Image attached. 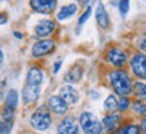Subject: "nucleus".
Masks as SVG:
<instances>
[{
  "label": "nucleus",
  "mask_w": 146,
  "mask_h": 134,
  "mask_svg": "<svg viewBox=\"0 0 146 134\" xmlns=\"http://www.w3.org/2000/svg\"><path fill=\"white\" fill-rule=\"evenodd\" d=\"M108 80L112 89L115 93H118L120 96H129L133 91H134V85L131 81L130 76L127 75L126 71L122 69H115L112 72H110Z\"/></svg>",
  "instance_id": "f257e3e1"
},
{
  "label": "nucleus",
  "mask_w": 146,
  "mask_h": 134,
  "mask_svg": "<svg viewBox=\"0 0 146 134\" xmlns=\"http://www.w3.org/2000/svg\"><path fill=\"white\" fill-rule=\"evenodd\" d=\"M50 108L46 106H42L39 107L36 111H34L30 118V125H31L33 129L38 130V131H45L52 126V115H50Z\"/></svg>",
  "instance_id": "f03ea898"
},
{
  "label": "nucleus",
  "mask_w": 146,
  "mask_h": 134,
  "mask_svg": "<svg viewBox=\"0 0 146 134\" xmlns=\"http://www.w3.org/2000/svg\"><path fill=\"white\" fill-rule=\"evenodd\" d=\"M80 126L85 134H102L103 133V125L92 113L85 111L80 115Z\"/></svg>",
  "instance_id": "7ed1b4c3"
},
{
  "label": "nucleus",
  "mask_w": 146,
  "mask_h": 134,
  "mask_svg": "<svg viewBox=\"0 0 146 134\" xmlns=\"http://www.w3.org/2000/svg\"><path fill=\"white\" fill-rule=\"evenodd\" d=\"M106 60L115 68H123L127 62V53L120 47H110L106 53Z\"/></svg>",
  "instance_id": "20e7f679"
},
{
  "label": "nucleus",
  "mask_w": 146,
  "mask_h": 134,
  "mask_svg": "<svg viewBox=\"0 0 146 134\" xmlns=\"http://www.w3.org/2000/svg\"><path fill=\"white\" fill-rule=\"evenodd\" d=\"M54 49H56L54 39H39L31 46V54L33 57L39 58V57L47 56V54L53 53Z\"/></svg>",
  "instance_id": "39448f33"
},
{
  "label": "nucleus",
  "mask_w": 146,
  "mask_h": 134,
  "mask_svg": "<svg viewBox=\"0 0 146 134\" xmlns=\"http://www.w3.org/2000/svg\"><path fill=\"white\" fill-rule=\"evenodd\" d=\"M130 67L133 73L137 77L146 80V54L145 53H135L130 58Z\"/></svg>",
  "instance_id": "423d86ee"
},
{
  "label": "nucleus",
  "mask_w": 146,
  "mask_h": 134,
  "mask_svg": "<svg viewBox=\"0 0 146 134\" xmlns=\"http://www.w3.org/2000/svg\"><path fill=\"white\" fill-rule=\"evenodd\" d=\"M30 8L34 12L38 14H43V15H49L57 7V0H30L29 1Z\"/></svg>",
  "instance_id": "0eeeda50"
},
{
  "label": "nucleus",
  "mask_w": 146,
  "mask_h": 134,
  "mask_svg": "<svg viewBox=\"0 0 146 134\" xmlns=\"http://www.w3.org/2000/svg\"><path fill=\"white\" fill-rule=\"evenodd\" d=\"M39 93H41V85H30L26 84L23 89H22V99H23V103L26 106L35 103L38 98H39Z\"/></svg>",
  "instance_id": "6e6552de"
},
{
  "label": "nucleus",
  "mask_w": 146,
  "mask_h": 134,
  "mask_svg": "<svg viewBox=\"0 0 146 134\" xmlns=\"http://www.w3.org/2000/svg\"><path fill=\"white\" fill-rule=\"evenodd\" d=\"M57 29V25L56 22L52 21V19H43V21H39L38 23L35 25L34 30H35V34L36 37H49L50 34H53L54 31Z\"/></svg>",
  "instance_id": "1a4fd4ad"
},
{
  "label": "nucleus",
  "mask_w": 146,
  "mask_h": 134,
  "mask_svg": "<svg viewBox=\"0 0 146 134\" xmlns=\"http://www.w3.org/2000/svg\"><path fill=\"white\" fill-rule=\"evenodd\" d=\"M68 106L69 104L60 95H53L47 99V107L57 115H64L68 111Z\"/></svg>",
  "instance_id": "9d476101"
},
{
  "label": "nucleus",
  "mask_w": 146,
  "mask_h": 134,
  "mask_svg": "<svg viewBox=\"0 0 146 134\" xmlns=\"http://www.w3.org/2000/svg\"><path fill=\"white\" fill-rule=\"evenodd\" d=\"M14 119H15V111L10 110V108H4V113L1 117V126H0V131L1 134H10L14 126Z\"/></svg>",
  "instance_id": "9b49d317"
},
{
  "label": "nucleus",
  "mask_w": 146,
  "mask_h": 134,
  "mask_svg": "<svg viewBox=\"0 0 146 134\" xmlns=\"http://www.w3.org/2000/svg\"><path fill=\"white\" fill-rule=\"evenodd\" d=\"M60 96L68 104H76L78 102V99H80L78 91L72 85H64L60 89Z\"/></svg>",
  "instance_id": "f8f14e48"
},
{
  "label": "nucleus",
  "mask_w": 146,
  "mask_h": 134,
  "mask_svg": "<svg viewBox=\"0 0 146 134\" xmlns=\"http://www.w3.org/2000/svg\"><path fill=\"white\" fill-rule=\"evenodd\" d=\"M120 121H122V118H120L119 114H112V113L108 114L102 121L103 129L107 130V131H115V130L119 129Z\"/></svg>",
  "instance_id": "ddd939ff"
},
{
  "label": "nucleus",
  "mask_w": 146,
  "mask_h": 134,
  "mask_svg": "<svg viewBox=\"0 0 146 134\" xmlns=\"http://www.w3.org/2000/svg\"><path fill=\"white\" fill-rule=\"evenodd\" d=\"M95 18H96V23L100 29H107L110 26V16L107 10L104 8V5L99 3L96 10H95Z\"/></svg>",
  "instance_id": "4468645a"
},
{
  "label": "nucleus",
  "mask_w": 146,
  "mask_h": 134,
  "mask_svg": "<svg viewBox=\"0 0 146 134\" xmlns=\"http://www.w3.org/2000/svg\"><path fill=\"white\" fill-rule=\"evenodd\" d=\"M58 134H77L78 127L73 118H65L58 123Z\"/></svg>",
  "instance_id": "2eb2a0df"
},
{
  "label": "nucleus",
  "mask_w": 146,
  "mask_h": 134,
  "mask_svg": "<svg viewBox=\"0 0 146 134\" xmlns=\"http://www.w3.org/2000/svg\"><path fill=\"white\" fill-rule=\"evenodd\" d=\"M26 80L27 84L30 85H41L42 80H43V71L38 67H31L27 71Z\"/></svg>",
  "instance_id": "dca6fc26"
},
{
  "label": "nucleus",
  "mask_w": 146,
  "mask_h": 134,
  "mask_svg": "<svg viewBox=\"0 0 146 134\" xmlns=\"http://www.w3.org/2000/svg\"><path fill=\"white\" fill-rule=\"evenodd\" d=\"M77 11H78V7H77V4H74V3L62 5V7L60 8V11L57 12V21H60V22L66 21L69 18H72L73 15H76Z\"/></svg>",
  "instance_id": "f3484780"
},
{
  "label": "nucleus",
  "mask_w": 146,
  "mask_h": 134,
  "mask_svg": "<svg viewBox=\"0 0 146 134\" xmlns=\"http://www.w3.org/2000/svg\"><path fill=\"white\" fill-rule=\"evenodd\" d=\"M83 75H84L83 67L78 65V64H74V65L68 71L66 76H65V80L68 83H78L81 79H83Z\"/></svg>",
  "instance_id": "a211bd4d"
},
{
  "label": "nucleus",
  "mask_w": 146,
  "mask_h": 134,
  "mask_svg": "<svg viewBox=\"0 0 146 134\" xmlns=\"http://www.w3.org/2000/svg\"><path fill=\"white\" fill-rule=\"evenodd\" d=\"M18 103H19V95L16 89H10L7 96H5V107L4 108H10L15 111L18 108Z\"/></svg>",
  "instance_id": "6ab92c4d"
},
{
  "label": "nucleus",
  "mask_w": 146,
  "mask_h": 134,
  "mask_svg": "<svg viewBox=\"0 0 146 134\" xmlns=\"http://www.w3.org/2000/svg\"><path fill=\"white\" fill-rule=\"evenodd\" d=\"M118 106H119V100L116 99V96L115 95H108L107 99L104 100L103 108L107 113H114L115 110H118Z\"/></svg>",
  "instance_id": "aec40b11"
},
{
  "label": "nucleus",
  "mask_w": 146,
  "mask_h": 134,
  "mask_svg": "<svg viewBox=\"0 0 146 134\" xmlns=\"http://www.w3.org/2000/svg\"><path fill=\"white\" fill-rule=\"evenodd\" d=\"M114 134H139V127L137 125L129 123V125H126V126L119 127Z\"/></svg>",
  "instance_id": "412c9836"
},
{
  "label": "nucleus",
  "mask_w": 146,
  "mask_h": 134,
  "mask_svg": "<svg viewBox=\"0 0 146 134\" xmlns=\"http://www.w3.org/2000/svg\"><path fill=\"white\" fill-rule=\"evenodd\" d=\"M133 110H134V113L138 114V115L146 117V104L145 103H142V102H138V100H135V102L133 103Z\"/></svg>",
  "instance_id": "4be33fe9"
},
{
  "label": "nucleus",
  "mask_w": 146,
  "mask_h": 134,
  "mask_svg": "<svg viewBox=\"0 0 146 134\" xmlns=\"http://www.w3.org/2000/svg\"><path fill=\"white\" fill-rule=\"evenodd\" d=\"M91 14H92V7L91 5H87V8H85V11H84L83 14L80 15V18H78V21H77V25L78 27L80 26H83L85 22L89 19V16H91Z\"/></svg>",
  "instance_id": "5701e85b"
},
{
  "label": "nucleus",
  "mask_w": 146,
  "mask_h": 134,
  "mask_svg": "<svg viewBox=\"0 0 146 134\" xmlns=\"http://www.w3.org/2000/svg\"><path fill=\"white\" fill-rule=\"evenodd\" d=\"M134 92L141 98H146V83H135L134 84Z\"/></svg>",
  "instance_id": "b1692460"
},
{
  "label": "nucleus",
  "mask_w": 146,
  "mask_h": 134,
  "mask_svg": "<svg viewBox=\"0 0 146 134\" xmlns=\"http://www.w3.org/2000/svg\"><path fill=\"white\" fill-rule=\"evenodd\" d=\"M118 7H119L120 15L125 18V16L127 15V12H129V7H130V0H119V4H118Z\"/></svg>",
  "instance_id": "393cba45"
},
{
  "label": "nucleus",
  "mask_w": 146,
  "mask_h": 134,
  "mask_svg": "<svg viewBox=\"0 0 146 134\" xmlns=\"http://www.w3.org/2000/svg\"><path fill=\"white\" fill-rule=\"evenodd\" d=\"M130 99L127 98V96H122V98L119 99V106H118V110L119 111H126V110H129L130 108Z\"/></svg>",
  "instance_id": "a878e982"
},
{
  "label": "nucleus",
  "mask_w": 146,
  "mask_h": 134,
  "mask_svg": "<svg viewBox=\"0 0 146 134\" xmlns=\"http://www.w3.org/2000/svg\"><path fill=\"white\" fill-rule=\"evenodd\" d=\"M138 47H139L142 52L146 54V38H142V39H139V42H138Z\"/></svg>",
  "instance_id": "bb28decb"
},
{
  "label": "nucleus",
  "mask_w": 146,
  "mask_h": 134,
  "mask_svg": "<svg viewBox=\"0 0 146 134\" xmlns=\"http://www.w3.org/2000/svg\"><path fill=\"white\" fill-rule=\"evenodd\" d=\"M61 65H62V61H57V62H56V64H54V68H53V72L57 73L58 69L61 68Z\"/></svg>",
  "instance_id": "cd10ccee"
},
{
  "label": "nucleus",
  "mask_w": 146,
  "mask_h": 134,
  "mask_svg": "<svg viewBox=\"0 0 146 134\" xmlns=\"http://www.w3.org/2000/svg\"><path fill=\"white\" fill-rule=\"evenodd\" d=\"M141 129H142V131H143V134H146V118L141 122Z\"/></svg>",
  "instance_id": "c85d7f7f"
},
{
  "label": "nucleus",
  "mask_w": 146,
  "mask_h": 134,
  "mask_svg": "<svg viewBox=\"0 0 146 134\" xmlns=\"http://www.w3.org/2000/svg\"><path fill=\"white\" fill-rule=\"evenodd\" d=\"M14 37H15V38L22 39V38H23V34H22V33H19V31H14Z\"/></svg>",
  "instance_id": "c756f323"
},
{
  "label": "nucleus",
  "mask_w": 146,
  "mask_h": 134,
  "mask_svg": "<svg viewBox=\"0 0 146 134\" xmlns=\"http://www.w3.org/2000/svg\"><path fill=\"white\" fill-rule=\"evenodd\" d=\"M5 22H8V19H5V14L3 12V14H1V25H3V26L5 25Z\"/></svg>",
  "instance_id": "7c9ffc66"
},
{
  "label": "nucleus",
  "mask_w": 146,
  "mask_h": 134,
  "mask_svg": "<svg viewBox=\"0 0 146 134\" xmlns=\"http://www.w3.org/2000/svg\"><path fill=\"white\" fill-rule=\"evenodd\" d=\"M76 1H77V0H76Z\"/></svg>",
  "instance_id": "2f4dec72"
}]
</instances>
